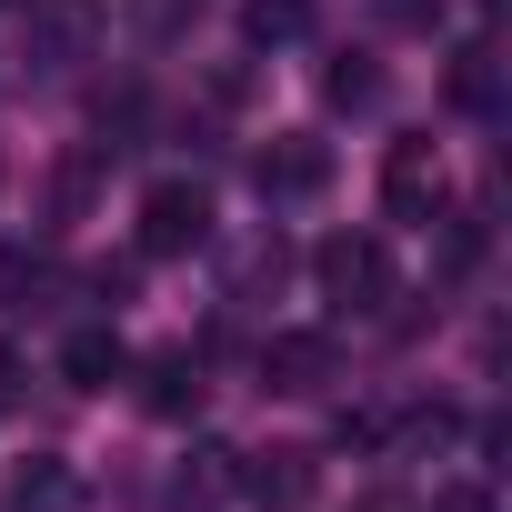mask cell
Wrapping results in <instances>:
<instances>
[{
    "mask_svg": "<svg viewBox=\"0 0 512 512\" xmlns=\"http://www.w3.org/2000/svg\"><path fill=\"white\" fill-rule=\"evenodd\" d=\"M312 282H322V302H332V312H352V322L392 312V292H402V272H392V251H382L372 231H332V241L312 251Z\"/></svg>",
    "mask_w": 512,
    "mask_h": 512,
    "instance_id": "1",
    "label": "cell"
},
{
    "mask_svg": "<svg viewBox=\"0 0 512 512\" xmlns=\"http://www.w3.org/2000/svg\"><path fill=\"white\" fill-rule=\"evenodd\" d=\"M211 241V191L201 181H151L141 191V251H151V262H181V251H201Z\"/></svg>",
    "mask_w": 512,
    "mask_h": 512,
    "instance_id": "2",
    "label": "cell"
},
{
    "mask_svg": "<svg viewBox=\"0 0 512 512\" xmlns=\"http://www.w3.org/2000/svg\"><path fill=\"white\" fill-rule=\"evenodd\" d=\"M442 201H452V171H442V141H392L382 151V211L392 221H442Z\"/></svg>",
    "mask_w": 512,
    "mask_h": 512,
    "instance_id": "3",
    "label": "cell"
},
{
    "mask_svg": "<svg viewBox=\"0 0 512 512\" xmlns=\"http://www.w3.org/2000/svg\"><path fill=\"white\" fill-rule=\"evenodd\" d=\"M91 51H101V0H31V31H21L31 71H71Z\"/></svg>",
    "mask_w": 512,
    "mask_h": 512,
    "instance_id": "4",
    "label": "cell"
},
{
    "mask_svg": "<svg viewBox=\"0 0 512 512\" xmlns=\"http://www.w3.org/2000/svg\"><path fill=\"white\" fill-rule=\"evenodd\" d=\"M231 462H241V492L262 502V512H312V492H322V452H302V442L231 452Z\"/></svg>",
    "mask_w": 512,
    "mask_h": 512,
    "instance_id": "5",
    "label": "cell"
},
{
    "mask_svg": "<svg viewBox=\"0 0 512 512\" xmlns=\"http://www.w3.org/2000/svg\"><path fill=\"white\" fill-rule=\"evenodd\" d=\"M322 181H332V151H322L312 131H272L262 151H251V191H262L272 211H282V201H312Z\"/></svg>",
    "mask_w": 512,
    "mask_h": 512,
    "instance_id": "6",
    "label": "cell"
},
{
    "mask_svg": "<svg viewBox=\"0 0 512 512\" xmlns=\"http://www.w3.org/2000/svg\"><path fill=\"white\" fill-rule=\"evenodd\" d=\"M332 382H342V342H332V332H272V342H262V392L312 402V392H332Z\"/></svg>",
    "mask_w": 512,
    "mask_h": 512,
    "instance_id": "7",
    "label": "cell"
},
{
    "mask_svg": "<svg viewBox=\"0 0 512 512\" xmlns=\"http://www.w3.org/2000/svg\"><path fill=\"white\" fill-rule=\"evenodd\" d=\"M141 402H151L161 422L201 412V352H181V342H171V352H151V362H141Z\"/></svg>",
    "mask_w": 512,
    "mask_h": 512,
    "instance_id": "8",
    "label": "cell"
},
{
    "mask_svg": "<svg viewBox=\"0 0 512 512\" xmlns=\"http://www.w3.org/2000/svg\"><path fill=\"white\" fill-rule=\"evenodd\" d=\"M61 372H71L81 392H101V382H121V332H111V322H91V332H71V342H61Z\"/></svg>",
    "mask_w": 512,
    "mask_h": 512,
    "instance_id": "9",
    "label": "cell"
},
{
    "mask_svg": "<svg viewBox=\"0 0 512 512\" xmlns=\"http://www.w3.org/2000/svg\"><path fill=\"white\" fill-rule=\"evenodd\" d=\"M302 31H312V0H241V41L251 51H282Z\"/></svg>",
    "mask_w": 512,
    "mask_h": 512,
    "instance_id": "10",
    "label": "cell"
},
{
    "mask_svg": "<svg viewBox=\"0 0 512 512\" xmlns=\"http://www.w3.org/2000/svg\"><path fill=\"white\" fill-rule=\"evenodd\" d=\"M51 292H61L51 251H0V302H11V312H41Z\"/></svg>",
    "mask_w": 512,
    "mask_h": 512,
    "instance_id": "11",
    "label": "cell"
},
{
    "mask_svg": "<svg viewBox=\"0 0 512 512\" xmlns=\"http://www.w3.org/2000/svg\"><path fill=\"white\" fill-rule=\"evenodd\" d=\"M452 101H462V111H482V121L502 111V51H492V41H472V51L452 61Z\"/></svg>",
    "mask_w": 512,
    "mask_h": 512,
    "instance_id": "12",
    "label": "cell"
},
{
    "mask_svg": "<svg viewBox=\"0 0 512 512\" xmlns=\"http://www.w3.org/2000/svg\"><path fill=\"white\" fill-rule=\"evenodd\" d=\"M282 272H292V251H282V231H262L231 262V302H262V292H282Z\"/></svg>",
    "mask_w": 512,
    "mask_h": 512,
    "instance_id": "13",
    "label": "cell"
},
{
    "mask_svg": "<svg viewBox=\"0 0 512 512\" xmlns=\"http://www.w3.org/2000/svg\"><path fill=\"white\" fill-rule=\"evenodd\" d=\"M231 482H241V472H231V452H221V442H201V452L181 462V502H211V492H231Z\"/></svg>",
    "mask_w": 512,
    "mask_h": 512,
    "instance_id": "14",
    "label": "cell"
},
{
    "mask_svg": "<svg viewBox=\"0 0 512 512\" xmlns=\"http://www.w3.org/2000/svg\"><path fill=\"white\" fill-rule=\"evenodd\" d=\"M322 91H332L342 111H372V101H382V71H372V61H342V71H332Z\"/></svg>",
    "mask_w": 512,
    "mask_h": 512,
    "instance_id": "15",
    "label": "cell"
},
{
    "mask_svg": "<svg viewBox=\"0 0 512 512\" xmlns=\"http://www.w3.org/2000/svg\"><path fill=\"white\" fill-rule=\"evenodd\" d=\"M382 21H392V31H432V21H442V0H382Z\"/></svg>",
    "mask_w": 512,
    "mask_h": 512,
    "instance_id": "16",
    "label": "cell"
},
{
    "mask_svg": "<svg viewBox=\"0 0 512 512\" xmlns=\"http://www.w3.org/2000/svg\"><path fill=\"white\" fill-rule=\"evenodd\" d=\"M432 512H492V492H482V482H452V492H442Z\"/></svg>",
    "mask_w": 512,
    "mask_h": 512,
    "instance_id": "17",
    "label": "cell"
},
{
    "mask_svg": "<svg viewBox=\"0 0 512 512\" xmlns=\"http://www.w3.org/2000/svg\"><path fill=\"white\" fill-rule=\"evenodd\" d=\"M11 402H21V352L0 342V422H11Z\"/></svg>",
    "mask_w": 512,
    "mask_h": 512,
    "instance_id": "18",
    "label": "cell"
}]
</instances>
